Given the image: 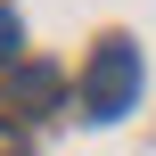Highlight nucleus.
<instances>
[{
  "instance_id": "obj_1",
  "label": "nucleus",
  "mask_w": 156,
  "mask_h": 156,
  "mask_svg": "<svg viewBox=\"0 0 156 156\" xmlns=\"http://www.w3.org/2000/svg\"><path fill=\"white\" fill-rule=\"evenodd\" d=\"M132 99H140V49L123 33H107L90 49V66H82V115L90 123H115V115H132Z\"/></svg>"
},
{
  "instance_id": "obj_2",
  "label": "nucleus",
  "mask_w": 156,
  "mask_h": 156,
  "mask_svg": "<svg viewBox=\"0 0 156 156\" xmlns=\"http://www.w3.org/2000/svg\"><path fill=\"white\" fill-rule=\"evenodd\" d=\"M58 90H66V82H58V66H16V74H8V99H16L25 115L58 107Z\"/></svg>"
},
{
  "instance_id": "obj_3",
  "label": "nucleus",
  "mask_w": 156,
  "mask_h": 156,
  "mask_svg": "<svg viewBox=\"0 0 156 156\" xmlns=\"http://www.w3.org/2000/svg\"><path fill=\"white\" fill-rule=\"evenodd\" d=\"M16 41H25V25H16V8H8V0H0V66H8V58H16Z\"/></svg>"
},
{
  "instance_id": "obj_4",
  "label": "nucleus",
  "mask_w": 156,
  "mask_h": 156,
  "mask_svg": "<svg viewBox=\"0 0 156 156\" xmlns=\"http://www.w3.org/2000/svg\"><path fill=\"white\" fill-rule=\"evenodd\" d=\"M0 156H33V148H25V132H16L8 115H0Z\"/></svg>"
}]
</instances>
